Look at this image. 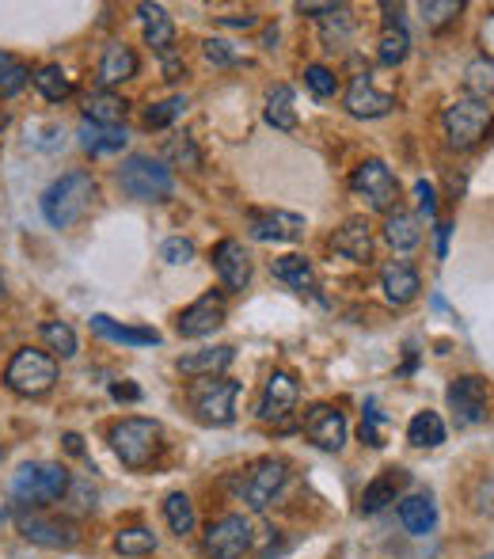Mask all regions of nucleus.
Instances as JSON below:
<instances>
[{
    "label": "nucleus",
    "instance_id": "1",
    "mask_svg": "<svg viewBox=\"0 0 494 559\" xmlns=\"http://www.w3.org/2000/svg\"><path fill=\"white\" fill-rule=\"evenodd\" d=\"M95 202V179L92 172H65L57 175L54 183L42 191V217L54 225V229H69L76 225L84 213L92 210Z\"/></svg>",
    "mask_w": 494,
    "mask_h": 559
},
{
    "label": "nucleus",
    "instance_id": "2",
    "mask_svg": "<svg viewBox=\"0 0 494 559\" xmlns=\"http://www.w3.org/2000/svg\"><path fill=\"white\" fill-rule=\"evenodd\" d=\"M118 187H122V194H130L133 202H164L175 194V175L164 160L149 153H133L118 168Z\"/></svg>",
    "mask_w": 494,
    "mask_h": 559
},
{
    "label": "nucleus",
    "instance_id": "3",
    "mask_svg": "<svg viewBox=\"0 0 494 559\" xmlns=\"http://www.w3.org/2000/svg\"><path fill=\"white\" fill-rule=\"evenodd\" d=\"M164 445V430L156 419H122L111 426V449L114 457L126 464V468H145V464L160 453Z\"/></svg>",
    "mask_w": 494,
    "mask_h": 559
},
{
    "label": "nucleus",
    "instance_id": "4",
    "mask_svg": "<svg viewBox=\"0 0 494 559\" xmlns=\"http://www.w3.org/2000/svg\"><path fill=\"white\" fill-rule=\"evenodd\" d=\"M285 480H289V464L278 461V457H263V461L247 464L244 472L236 476L232 491H236V499L244 502L247 510H266L282 495Z\"/></svg>",
    "mask_w": 494,
    "mask_h": 559
},
{
    "label": "nucleus",
    "instance_id": "5",
    "mask_svg": "<svg viewBox=\"0 0 494 559\" xmlns=\"http://www.w3.org/2000/svg\"><path fill=\"white\" fill-rule=\"evenodd\" d=\"M69 472L61 464L50 461H35V464H23L16 476H12V495L27 506H42V502H57L69 495Z\"/></svg>",
    "mask_w": 494,
    "mask_h": 559
},
{
    "label": "nucleus",
    "instance_id": "6",
    "mask_svg": "<svg viewBox=\"0 0 494 559\" xmlns=\"http://www.w3.org/2000/svg\"><path fill=\"white\" fill-rule=\"evenodd\" d=\"M54 381H57V362L46 350H31V347L16 350L8 369H4V385L12 388L16 396H27V400L50 392Z\"/></svg>",
    "mask_w": 494,
    "mask_h": 559
},
{
    "label": "nucleus",
    "instance_id": "7",
    "mask_svg": "<svg viewBox=\"0 0 494 559\" xmlns=\"http://www.w3.org/2000/svg\"><path fill=\"white\" fill-rule=\"evenodd\" d=\"M441 126H445L449 149L468 153V149H475V145L483 141V134H487V126H491V107L479 103V99H456L453 107L441 111Z\"/></svg>",
    "mask_w": 494,
    "mask_h": 559
},
{
    "label": "nucleus",
    "instance_id": "8",
    "mask_svg": "<svg viewBox=\"0 0 494 559\" xmlns=\"http://www.w3.org/2000/svg\"><path fill=\"white\" fill-rule=\"evenodd\" d=\"M236 400H240V381H228V377H209L190 388V407L206 426H232Z\"/></svg>",
    "mask_w": 494,
    "mask_h": 559
},
{
    "label": "nucleus",
    "instance_id": "9",
    "mask_svg": "<svg viewBox=\"0 0 494 559\" xmlns=\"http://www.w3.org/2000/svg\"><path fill=\"white\" fill-rule=\"evenodd\" d=\"M350 191L358 194L369 210H377V213L396 210L399 183L384 160H361L358 168H354V175H350Z\"/></svg>",
    "mask_w": 494,
    "mask_h": 559
},
{
    "label": "nucleus",
    "instance_id": "10",
    "mask_svg": "<svg viewBox=\"0 0 494 559\" xmlns=\"http://www.w3.org/2000/svg\"><path fill=\"white\" fill-rule=\"evenodd\" d=\"M255 544V529L244 514H225V518L209 521L202 533V548L209 559H244Z\"/></svg>",
    "mask_w": 494,
    "mask_h": 559
},
{
    "label": "nucleus",
    "instance_id": "11",
    "mask_svg": "<svg viewBox=\"0 0 494 559\" xmlns=\"http://www.w3.org/2000/svg\"><path fill=\"white\" fill-rule=\"evenodd\" d=\"M445 400H449V411H453V423L456 426H475L487 419V400H491V392H487V381L483 377H456L449 392H445Z\"/></svg>",
    "mask_w": 494,
    "mask_h": 559
},
{
    "label": "nucleus",
    "instance_id": "12",
    "mask_svg": "<svg viewBox=\"0 0 494 559\" xmlns=\"http://www.w3.org/2000/svg\"><path fill=\"white\" fill-rule=\"evenodd\" d=\"M297 400H301L297 377H293V373H285V369H274V373L266 377L263 396H259V407H255V415H259L263 423H285V419L293 415Z\"/></svg>",
    "mask_w": 494,
    "mask_h": 559
},
{
    "label": "nucleus",
    "instance_id": "13",
    "mask_svg": "<svg viewBox=\"0 0 494 559\" xmlns=\"http://www.w3.org/2000/svg\"><path fill=\"white\" fill-rule=\"evenodd\" d=\"M247 232L259 244H293L304 236V217L289 210H255L247 213Z\"/></svg>",
    "mask_w": 494,
    "mask_h": 559
},
{
    "label": "nucleus",
    "instance_id": "14",
    "mask_svg": "<svg viewBox=\"0 0 494 559\" xmlns=\"http://www.w3.org/2000/svg\"><path fill=\"white\" fill-rule=\"evenodd\" d=\"M225 324V297L221 293H202L194 305L179 312V320H175V331L183 335V339H206L213 331Z\"/></svg>",
    "mask_w": 494,
    "mask_h": 559
},
{
    "label": "nucleus",
    "instance_id": "15",
    "mask_svg": "<svg viewBox=\"0 0 494 559\" xmlns=\"http://www.w3.org/2000/svg\"><path fill=\"white\" fill-rule=\"evenodd\" d=\"M304 438L316 449H323V453H339L342 445H346V415H342L339 407L316 404L308 411V419H304Z\"/></svg>",
    "mask_w": 494,
    "mask_h": 559
},
{
    "label": "nucleus",
    "instance_id": "16",
    "mask_svg": "<svg viewBox=\"0 0 494 559\" xmlns=\"http://www.w3.org/2000/svg\"><path fill=\"white\" fill-rule=\"evenodd\" d=\"M213 270H217V278H221V286L232 293L247 290V282H251V255H247V248L240 244V240H232V236H225L217 248H213Z\"/></svg>",
    "mask_w": 494,
    "mask_h": 559
},
{
    "label": "nucleus",
    "instance_id": "17",
    "mask_svg": "<svg viewBox=\"0 0 494 559\" xmlns=\"http://www.w3.org/2000/svg\"><path fill=\"white\" fill-rule=\"evenodd\" d=\"M19 533L31 540V544H42V548H73L76 544V525L61 518H46V514H19L16 518Z\"/></svg>",
    "mask_w": 494,
    "mask_h": 559
},
{
    "label": "nucleus",
    "instance_id": "18",
    "mask_svg": "<svg viewBox=\"0 0 494 559\" xmlns=\"http://www.w3.org/2000/svg\"><path fill=\"white\" fill-rule=\"evenodd\" d=\"M392 107H396V99L388 96V92H377L369 73H358V77L350 80V88H346V111L354 118H380L388 115Z\"/></svg>",
    "mask_w": 494,
    "mask_h": 559
},
{
    "label": "nucleus",
    "instance_id": "19",
    "mask_svg": "<svg viewBox=\"0 0 494 559\" xmlns=\"http://www.w3.org/2000/svg\"><path fill=\"white\" fill-rule=\"evenodd\" d=\"M380 290H384V301L388 305H411L422 290V278H418V270L411 263H388V267L380 270Z\"/></svg>",
    "mask_w": 494,
    "mask_h": 559
},
{
    "label": "nucleus",
    "instance_id": "20",
    "mask_svg": "<svg viewBox=\"0 0 494 559\" xmlns=\"http://www.w3.org/2000/svg\"><path fill=\"white\" fill-rule=\"evenodd\" d=\"M407 472L403 468H384L377 480L365 483V491H361V514H380V510H388L392 502L399 499V491L407 487Z\"/></svg>",
    "mask_w": 494,
    "mask_h": 559
},
{
    "label": "nucleus",
    "instance_id": "21",
    "mask_svg": "<svg viewBox=\"0 0 494 559\" xmlns=\"http://www.w3.org/2000/svg\"><path fill=\"white\" fill-rule=\"evenodd\" d=\"M331 251H339L350 263H369L373 259V232L365 217H350L335 236H331Z\"/></svg>",
    "mask_w": 494,
    "mask_h": 559
},
{
    "label": "nucleus",
    "instance_id": "22",
    "mask_svg": "<svg viewBox=\"0 0 494 559\" xmlns=\"http://www.w3.org/2000/svg\"><path fill=\"white\" fill-rule=\"evenodd\" d=\"M92 331L107 343H122V347H160V331L156 328H130V324H118L107 312H95Z\"/></svg>",
    "mask_w": 494,
    "mask_h": 559
},
{
    "label": "nucleus",
    "instance_id": "23",
    "mask_svg": "<svg viewBox=\"0 0 494 559\" xmlns=\"http://www.w3.org/2000/svg\"><path fill=\"white\" fill-rule=\"evenodd\" d=\"M232 358H236V350L232 347H209V350H190L183 354L175 369L183 373V377H221L228 366H232Z\"/></svg>",
    "mask_w": 494,
    "mask_h": 559
},
{
    "label": "nucleus",
    "instance_id": "24",
    "mask_svg": "<svg viewBox=\"0 0 494 559\" xmlns=\"http://www.w3.org/2000/svg\"><path fill=\"white\" fill-rule=\"evenodd\" d=\"M137 77V54H133L126 42H111L103 50V61H99V88L111 92L114 84Z\"/></svg>",
    "mask_w": 494,
    "mask_h": 559
},
{
    "label": "nucleus",
    "instance_id": "25",
    "mask_svg": "<svg viewBox=\"0 0 494 559\" xmlns=\"http://www.w3.org/2000/svg\"><path fill=\"white\" fill-rule=\"evenodd\" d=\"M399 521H403V529H407L411 537H426V533H434V529H437L434 495L418 491V495H407V499H399Z\"/></svg>",
    "mask_w": 494,
    "mask_h": 559
},
{
    "label": "nucleus",
    "instance_id": "26",
    "mask_svg": "<svg viewBox=\"0 0 494 559\" xmlns=\"http://www.w3.org/2000/svg\"><path fill=\"white\" fill-rule=\"evenodd\" d=\"M137 20L145 27V42H149L152 50L171 54V46H175V23H171L168 12L160 4H137Z\"/></svg>",
    "mask_w": 494,
    "mask_h": 559
},
{
    "label": "nucleus",
    "instance_id": "27",
    "mask_svg": "<svg viewBox=\"0 0 494 559\" xmlns=\"http://www.w3.org/2000/svg\"><path fill=\"white\" fill-rule=\"evenodd\" d=\"M130 134L122 126H92V122H80V149L92 156L122 153Z\"/></svg>",
    "mask_w": 494,
    "mask_h": 559
},
{
    "label": "nucleus",
    "instance_id": "28",
    "mask_svg": "<svg viewBox=\"0 0 494 559\" xmlns=\"http://www.w3.org/2000/svg\"><path fill=\"white\" fill-rule=\"evenodd\" d=\"M263 118L274 126V130H297V96H293V88L289 84H274L270 88V96H266V107H263Z\"/></svg>",
    "mask_w": 494,
    "mask_h": 559
},
{
    "label": "nucleus",
    "instance_id": "29",
    "mask_svg": "<svg viewBox=\"0 0 494 559\" xmlns=\"http://www.w3.org/2000/svg\"><path fill=\"white\" fill-rule=\"evenodd\" d=\"M270 270H274V278L285 282L289 290H301V293L316 290V270H312V263L304 255H282V259L270 263Z\"/></svg>",
    "mask_w": 494,
    "mask_h": 559
},
{
    "label": "nucleus",
    "instance_id": "30",
    "mask_svg": "<svg viewBox=\"0 0 494 559\" xmlns=\"http://www.w3.org/2000/svg\"><path fill=\"white\" fill-rule=\"evenodd\" d=\"M384 240L392 244L396 251H411L418 248V240H422V229H418V217L407 210H392L384 213Z\"/></svg>",
    "mask_w": 494,
    "mask_h": 559
},
{
    "label": "nucleus",
    "instance_id": "31",
    "mask_svg": "<svg viewBox=\"0 0 494 559\" xmlns=\"http://www.w3.org/2000/svg\"><path fill=\"white\" fill-rule=\"evenodd\" d=\"M126 118V99L114 96V92H92V96L84 99V122H92V126H118Z\"/></svg>",
    "mask_w": 494,
    "mask_h": 559
},
{
    "label": "nucleus",
    "instance_id": "32",
    "mask_svg": "<svg viewBox=\"0 0 494 559\" xmlns=\"http://www.w3.org/2000/svg\"><path fill=\"white\" fill-rule=\"evenodd\" d=\"M407 442L415 445V449H437V445L445 442V423H441V415H437V411H418L415 419L407 423Z\"/></svg>",
    "mask_w": 494,
    "mask_h": 559
},
{
    "label": "nucleus",
    "instance_id": "33",
    "mask_svg": "<svg viewBox=\"0 0 494 559\" xmlns=\"http://www.w3.org/2000/svg\"><path fill=\"white\" fill-rule=\"evenodd\" d=\"M31 84L38 88V96L50 99V103H61V99L73 96V80L65 77L61 65H38L35 73H31Z\"/></svg>",
    "mask_w": 494,
    "mask_h": 559
},
{
    "label": "nucleus",
    "instance_id": "34",
    "mask_svg": "<svg viewBox=\"0 0 494 559\" xmlns=\"http://www.w3.org/2000/svg\"><path fill=\"white\" fill-rule=\"evenodd\" d=\"M164 518H168V529L175 537H190L194 525H198V518H194V502H190L183 491H171L168 499H164Z\"/></svg>",
    "mask_w": 494,
    "mask_h": 559
},
{
    "label": "nucleus",
    "instance_id": "35",
    "mask_svg": "<svg viewBox=\"0 0 494 559\" xmlns=\"http://www.w3.org/2000/svg\"><path fill=\"white\" fill-rule=\"evenodd\" d=\"M464 92L468 99H479L487 103L494 96V61L491 58H475L468 69H464Z\"/></svg>",
    "mask_w": 494,
    "mask_h": 559
},
{
    "label": "nucleus",
    "instance_id": "36",
    "mask_svg": "<svg viewBox=\"0 0 494 559\" xmlns=\"http://www.w3.org/2000/svg\"><path fill=\"white\" fill-rule=\"evenodd\" d=\"M411 54V39H407V31L403 27H384V35H380V46H377V61L384 69H396L403 65Z\"/></svg>",
    "mask_w": 494,
    "mask_h": 559
},
{
    "label": "nucleus",
    "instance_id": "37",
    "mask_svg": "<svg viewBox=\"0 0 494 559\" xmlns=\"http://www.w3.org/2000/svg\"><path fill=\"white\" fill-rule=\"evenodd\" d=\"M114 552H118V556H152V552H156V533L145 529V525L122 529V533L114 537Z\"/></svg>",
    "mask_w": 494,
    "mask_h": 559
},
{
    "label": "nucleus",
    "instance_id": "38",
    "mask_svg": "<svg viewBox=\"0 0 494 559\" xmlns=\"http://www.w3.org/2000/svg\"><path fill=\"white\" fill-rule=\"evenodd\" d=\"M38 335H42V343L54 350V354H61V358H73L76 350H80V343H76V331L65 324V320H46L42 328H38Z\"/></svg>",
    "mask_w": 494,
    "mask_h": 559
},
{
    "label": "nucleus",
    "instance_id": "39",
    "mask_svg": "<svg viewBox=\"0 0 494 559\" xmlns=\"http://www.w3.org/2000/svg\"><path fill=\"white\" fill-rule=\"evenodd\" d=\"M323 46L327 50H339V46H346V39H350V31H354V20H350V8L346 4H335V12L331 16H323Z\"/></svg>",
    "mask_w": 494,
    "mask_h": 559
},
{
    "label": "nucleus",
    "instance_id": "40",
    "mask_svg": "<svg viewBox=\"0 0 494 559\" xmlns=\"http://www.w3.org/2000/svg\"><path fill=\"white\" fill-rule=\"evenodd\" d=\"M179 115H187V96H171V99H164V103H152L149 111H145V126H149V130H164V126H171Z\"/></svg>",
    "mask_w": 494,
    "mask_h": 559
},
{
    "label": "nucleus",
    "instance_id": "41",
    "mask_svg": "<svg viewBox=\"0 0 494 559\" xmlns=\"http://www.w3.org/2000/svg\"><path fill=\"white\" fill-rule=\"evenodd\" d=\"M304 84H308V92L316 99H331L339 92V77H335L327 65H308V69H304Z\"/></svg>",
    "mask_w": 494,
    "mask_h": 559
},
{
    "label": "nucleus",
    "instance_id": "42",
    "mask_svg": "<svg viewBox=\"0 0 494 559\" xmlns=\"http://www.w3.org/2000/svg\"><path fill=\"white\" fill-rule=\"evenodd\" d=\"M418 12H422V23H426V27H445V23L456 20V16L464 12V4H460V0H441V4L426 0V4H418Z\"/></svg>",
    "mask_w": 494,
    "mask_h": 559
},
{
    "label": "nucleus",
    "instance_id": "43",
    "mask_svg": "<svg viewBox=\"0 0 494 559\" xmlns=\"http://www.w3.org/2000/svg\"><path fill=\"white\" fill-rule=\"evenodd\" d=\"M380 423H384V415L377 411V400H365V419H361V442L380 449L384 438H380Z\"/></svg>",
    "mask_w": 494,
    "mask_h": 559
},
{
    "label": "nucleus",
    "instance_id": "44",
    "mask_svg": "<svg viewBox=\"0 0 494 559\" xmlns=\"http://www.w3.org/2000/svg\"><path fill=\"white\" fill-rule=\"evenodd\" d=\"M202 54H206L209 65H221V69H228V65L240 61V54L232 50V42H225V39H206L202 42Z\"/></svg>",
    "mask_w": 494,
    "mask_h": 559
},
{
    "label": "nucleus",
    "instance_id": "45",
    "mask_svg": "<svg viewBox=\"0 0 494 559\" xmlns=\"http://www.w3.org/2000/svg\"><path fill=\"white\" fill-rule=\"evenodd\" d=\"M190 255H194V244H190V240H183V236H171V240H164V244H160V259H164V263H171V267L190 263Z\"/></svg>",
    "mask_w": 494,
    "mask_h": 559
},
{
    "label": "nucleus",
    "instance_id": "46",
    "mask_svg": "<svg viewBox=\"0 0 494 559\" xmlns=\"http://www.w3.org/2000/svg\"><path fill=\"white\" fill-rule=\"evenodd\" d=\"M168 156L175 164H187V168H198V164H202V156H198V149H194V141H190L187 134L179 137V141H171Z\"/></svg>",
    "mask_w": 494,
    "mask_h": 559
},
{
    "label": "nucleus",
    "instance_id": "47",
    "mask_svg": "<svg viewBox=\"0 0 494 559\" xmlns=\"http://www.w3.org/2000/svg\"><path fill=\"white\" fill-rule=\"evenodd\" d=\"M23 84H31V69L16 61V65L0 77V96H16V92H23Z\"/></svg>",
    "mask_w": 494,
    "mask_h": 559
},
{
    "label": "nucleus",
    "instance_id": "48",
    "mask_svg": "<svg viewBox=\"0 0 494 559\" xmlns=\"http://www.w3.org/2000/svg\"><path fill=\"white\" fill-rule=\"evenodd\" d=\"M415 198H418V213L434 221V217H437V194H434V187H430L426 179H418V183H415Z\"/></svg>",
    "mask_w": 494,
    "mask_h": 559
},
{
    "label": "nucleus",
    "instance_id": "49",
    "mask_svg": "<svg viewBox=\"0 0 494 559\" xmlns=\"http://www.w3.org/2000/svg\"><path fill=\"white\" fill-rule=\"evenodd\" d=\"M297 12H301V16H331L335 4H297Z\"/></svg>",
    "mask_w": 494,
    "mask_h": 559
},
{
    "label": "nucleus",
    "instance_id": "50",
    "mask_svg": "<svg viewBox=\"0 0 494 559\" xmlns=\"http://www.w3.org/2000/svg\"><path fill=\"white\" fill-rule=\"evenodd\" d=\"M449 232L453 225H437V259H445V251H449Z\"/></svg>",
    "mask_w": 494,
    "mask_h": 559
},
{
    "label": "nucleus",
    "instance_id": "51",
    "mask_svg": "<svg viewBox=\"0 0 494 559\" xmlns=\"http://www.w3.org/2000/svg\"><path fill=\"white\" fill-rule=\"evenodd\" d=\"M221 23H225V27H255V16H251V12H244V16H221Z\"/></svg>",
    "mask_w": 494,
    "mask_h": 559
},
{
    "label": "nucleus",
    "instance_id": "52",
    "mask_svg": "<svg viewBox=\"0 0 494 559\" xmlns=\"http://www.w3.org/2000/svg\"><path fill=\"white\" fill-rule=\"evenodd\" d=\"M111 392H114V400H137V396H141L133 385H114Z\"/></svg>",
    "mask_w": 494,
    "mask_h": 559
},
{
    "label": "nucleus",
    "instance_id": "53",
    "mask_svg": "<svg viewBox=\"0 0 494 559\" xmlns=\"http://www.w3.org/2000/svg\"><path fill=\"white\" fill-rule=\"evenodd\" d=\"M65 449L80 457V453H84V445H80V434H65Z\"/></svg>",
    "mask_w": 494,
    "mask_h": 559
},
{
    "label": "nucleus",
    "instance_id": "54",
    "mask_svg": "<svg viewBox=\"0 0 494 559\" xmlns=\"http://www.w3.org/2000/svg\"><path fill=\"white\" fill-rule=\"evenodd\" d=\"M12 65H16V58H12V54H4V50H0V77H4V73H8V69H12Z\"/></svg>",
    "mask_w": 494,
    "mask_h": 559
},
{
    "label": "nucleus",
    "instance_id": "55",
    "mask_svg": "<svg viewBox=\"0 0 494 559\" xmlns=\"http://www.w3.org/2000/svg\"><path fill=\"white\" fill-rule=\"evenodd\" d=\"M0 297H4V274H0Z\"/></svg>",
    "mask_w": 494,
    "mask_h": 559
},
{
    "label": "nucleus",
    "instance_id": "56",
    "mask_svg": "<svg viewBox=\"0 0 494 559\" xmlns=\"http://www.w3.org/2000/svg\"><path fill=\"white\" fill-rule=\"evenodd\" d=\"M487 559H494V552H491V556H487Z\"/></svg>",
    "mask_w": 494,
    "mask_h": 559
}]
</instances>
